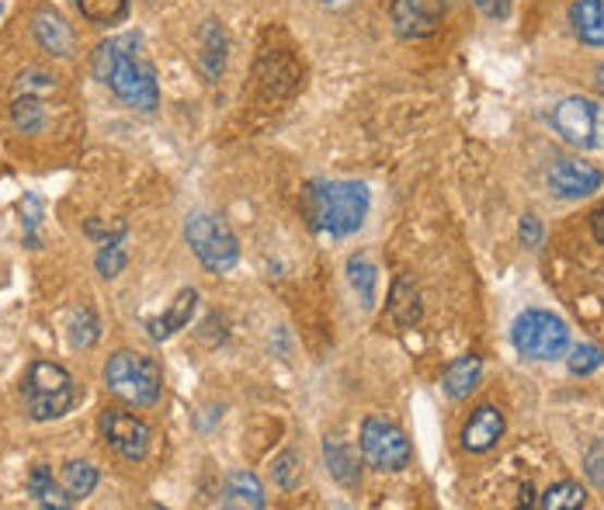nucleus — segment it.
I'll return each mask as SVG.
<instances>
[{
    "label": "nucleus",
    "instance_id": "obj_37",
    "mask_svg": "<svg viewBox=\"0 0 604 510\" xmlns=\"http://www.w3.org/2000/svg\"><path fill=\"white\" fill-rule=\"evenodd\" d=\"M327 4H330V0H327Z\"/></svg>",
    "mask_w": 604,
    "mask_h": 510
},
{
    "label": "nucleus",
    "instance_id": "obj_22",
    "mask_svg": "<svg viewBox=\"0 0 604 510\" xmlns=\"http://www.w3.org/2000/svg\"><path fill=\"white\" fill-rule=\"evenodd\" d=\"M348 275H351V286H354L358 299H362V306L375 309V286H379V271H375V264L362 254H354L348 260Z\"/></svg>",
    "mask_w": 604,
    "mask_h": 510
},
{
    "label": "nucleus",
    "instance_id": "obj_13",
    "mask_svg": "<svg viewBox=\"0 0 604 510\" xmlns=\"http://www.w3.org/2000/svg\"><path fill=\"white\" fill-rule=\"evenodd\" d=\"M500 438H504V413L497 406H480L462 427V448L473 451V456H483Z\"/></svg>",
    "mask_w": 604,
    "mask_h": 510
},
{
    "label": "nucleus",
    "instance_id": "obj_32",
    "mask_svg": "<svg viewBox=\"0 0 604 510\" xmlns=\"http://www.w3.org/2000/svg\"><path fill=\"white\" fill-rule=\"evenodd\" d=\"M583 469H588V476L597 489H604V441H597L591 451H588V462H583Z\"/></svg>",
    "mask_w": 604,
    "mask_h": 510
},
{
    "label": "nucleus",
    "instance_id": "obj_28",
    "mask_svg": "<svg viewBox=\"0 0 604 510\" xmlns=\"http://www.w3.org/2000/svg\"><path fill=\"white\" fill-rule=\"evenodd\" d=\"M271 476L281 489H295L299 479H302V469H299V456L295 451H281V456L275 459L271 465Z\"/></svg>",
    "mask_w": 604,
    "mask_h": 510
},
{
    "label": "nucleus",
    "instance_id": "obj_27",
    "mask_svg": "<svg viewBox=\"0 0 604 510\" xmlns=\"http://www.w3.org/2000/svg\"><path fill=\"white\" fill-rule=\"evenodd\" d=\"M98 337H101V327H98V316H94L90 309H81L77 319H73V348H94L98 344Z\"/></svg>",
    "mask_w": 604,
    "mask_h": 510
},
{
    "label": "nucleus",
    "instance_id": "obj_12",
    "mask_svg": "<svg viewBox=\"0 0 604 510\" xmlns=\"http://www.w3.org/2000/svg\"><path fill=\"white\" fill-rule=\"evenodd\" d=\"M32 35H35V42H39L49 56H60V60H70L73 49H77V35H73L70 22H67L60 11H52V8L35 14Z\"/></svg>",
    "mask_w": 604,
    "mask_h": 510
},
{
    "label": "nucleus",
    "instance_id": "obj_20",
    "mask_svg": "<svg viewBox=\"0 0 604 510\" xmlns=\"http://www.w3.org/2000/svg\"><path fill=\"white\" fill-rule=\"evenodd\" d=\"M222 503L226 507H254V510H261L264 507V489H261L254 472H247V469L233 472V476L226 479V500Z\"/></svg>",
    "mask_w": 604,
    "mask_h": 510
},
{
    "label": "nucleus",
    "instance_id": "obj_31",
    "mask_svg": "<svg viewBox=\"0 0 604 510\" xmlns=\"http://www.w3.org/2000/svg\"><path fill=\"white\" fill-rule=\"evenodd\" d=\"M84 233L94 236V240H116V236H125V222H101V219H87Z\"/></svg>",
    "mask_w": 604,
    "mask_h": 510
},
{
    "label": "nucleus",
    "instance_id": "obj_29",
    "mask_svg": "<svg viewBox=\"0 0 604 510\" xmlns=\"http://www.w3.org/2000/svg\"><path fill=\"white\" fill-rule=\"evenodd\" d=\"M604 365V351L594 348V344H577L570 351V372L573 375H591Z\"/></svg>",
    "mask_w": 604,
    "mask_h": 510
},
{
    "label": "nucleus",
    "instance_id": "obj_21",
    "mask_svg": "<svg viewBox=\"0 0 604 510\" xmlns=\"http://www.w3.org/2000/svg\"><path fill=\"white\" fill-rule=\"evenodd\" d=\"M60 483L67 489V497L73 503H81L94 494V486H98V469H94L90 462H67L60 472Z\"/></svg>",
    "mask_w": 604,
    "mask_h": 510
},
{
    "label": "nucleus",
    "instance_id": "obj_26",
    "mask_svg": "<svg viewBox=\"0 0 604 510\" xmlns=\"http://www.w3.org/2000/svg\"><path fill=\"white\" fill-rule=\"evenodd\" d=\"M125 264H129V254H125L122 236L105 240L101 251H98V257H94V268H98L101 278H119V275L125 271Z\"/></svg>",
    "mask_w": 604,
    "mask_h": 510
},
{
    "label": "nucleus",
    "instance_id": "obj_11",
    "mask_svg": "<svg viewBox=\"0 0 604 510\" xmlns=\"http://www.w3.org/2000/svg\"><path fill=\"white\" fill-rule=\"evenodd\" d=\"M604 174L594 163L583 160H556L549 167V187L559 198H588L601 187Z\"/></svg>",
    "mask_w": 604,
    "mask_h": 510
},
{
    "label": "nucleus",
    "instance_id": "obj_14",
    "mask_svg": "<svg viewBox=\"0 0 604 510\" xmlns=\"http://www.w3.org/2000/svg\"><path fill=\"white\" fill-rule=\"evenodd\" d=\"M195 302H198V292L195 289H181L178 299L171 302V309H167L164 316H157V319H146L149 337H154V340H167V337H174L178 330H184L188 324H192Z\"/></svg>",
    "mask_w": 604,
    "mask_h": 510
},
{
    "label": "nucleus",
    "instance_id": "obj_6",
    "mask_svg": "<svg viewBox=\"0 0 604 510\" xmlns=\"http://www.w3.org/2000/svg\"><path fill=\"white\" fill-rule=\"evenodd\" d=\"M511 340L518 354L535 357V362H553V357L566 354V348H570V327L545 309H524L515 319Z\"/></svg>",
    "mask_w": 604,
    "mask_h": 510
},
{
    "label": "nucleus",
    "instance_id": "obj_3",
    "mask_svg": "<svg viewBox=\"0 0 604 510\" xmlns=\"http://www.w3.org/2000/svg\"><path fill=\"white\" fill-rule=\"evenodd\" d=\"M105 386L129 406H154L164 392V372L157 357L116 351L105 365Z\"/></svg>",
    "mask_w": 604,
    "mask_h": 510
},
{
    "label": "nucleus",
    "instance_id": "obj_33",
    "mask_svg": "<svg viewBox=\"0 0 604 510\" xmlns=\"http://www.w3.org/2000/svg\"><path fill=\"white\" fill-rule=\"evenodd\" d=\"M521 240H524V247L539 251V243H542V222L535 216H524L521 219Z\"/></svg>",
    "mask_w": 604,
    "mask_h": 510
},
{
    "label": "nucleus",
    "instance_id": "obj_30",
    "mask_svg": "<svg viewBox=\"0 0 604 510\" xmlns=\"http://www.w3.org/2000/svg\"><path fill=\"white\" fill-rule=\"evenodd\" d=\"M22 222H25V233H28V243L32 247H39V236H35V230H39V222H43V202L35 198V195H28L25 202H22Z\"/></svg>",
    "mask_w": 604,
    "mask_h": 510
},
{
    "label": "nucleus",
    "instance_id": "obj_2",
    "mask_svg": "<svg viewBox=\"0 0 604 510\" xmlns=\"http://www.w3.org/2000/svg\"><path fill=\"white\" fill-rule=\"evenodd\" d=\"M369 187L362 181H313L302 195L310 226L324 236H351L369 216Z\"/></svg>",
    "mask_w": 604,
    "mask_h": 510
},
{
    "label": "nucleus",
    "instance_id": "obj_17",
    "mask_svg": "<svg viewBox=\"0 0 604 510\" xmlns=\"http://www.w3.org/2000/svg\"><path fill=\"white\" fill-rule=\"evenodd\" d=\"M49 98H39V94H17L14 90V101H11V125L22 132V136H35V132L46 129V111Z\"/></svg>",
    "mask_w": 604,
    "mask_h": 510
},
{
    "label": "nucleus",
    "instance_id": "obj_10",
    "mask_svg": "<svg viewBox=\"0 0 604 510\" xmlns=\"http://www.w3.org/2000/svg\"><path fill=\"white\" fill-rule=\"evenodd\" d=\"M553 129L577 149H591L597 139V108L588 98H563L553 108Z\"/></svg>",
    "mask_w": 604,
    "mask_h": 510
},
{
    "label": "nucleus",
    "instance_id": "obj_9",
    "mask_svg": "<svg viewBox=\"0 0 604 510\" xmlns=\"http://www.w3.org/2000/svg\"><path fill=\"white\" fill-rule=\"evenodd\" d=\"M442 4L438 0H392L389 4V25L407 42L431 39L442 28Z\"/></svg>",
    "mask_w": 604,
    "mask_h": 510
},
{
    "label": "nucleus",
    "instance_id": "obj_8",
    "mask_svg": "<svg viewBox=\"0 0 604 510\" xmlns=\"http://www.w3.org/2000/svg\"><path fill=\"white\" fill-rule=\"evenodd\" d=\"M98 427H101L105 445L116 451V456H122L125 462H143L146 459L149 441H154V430H149V424L140 421L136 413L108 406V410H101Z\"/></svg>",
    "mask_w": 604,
    "mask_h": 510
},
{
    "label": "nucleus",
    "instance_id": "obj_19",
    "mask_svg": "<svg viewBox=\"0 0 604 510\" xmlns=\"http://www.w3.org/2000/svg\"><path fill=\"white\" fill-rule=\"evenodd\" d=\"M28 494H32V500L39 503V507H52V510L73 507V500L67 497V489H63V483L52 476L49 465H35V469H32V476H28Z\"/></svg>",
    "mask_w": 604,
    "mask_h": 510
},
{
    "label": "nucleus",
    "instance_id": "obj_15",
    "mask_svg": "<svg viewBox=\"0 0 604 510\" xmlns=\"http://www.w3.org/2000/svg\"><path fill=\"white\" fill-rule=\"evenodd\" d=\"M570 25L583 46L604 49V0H573Z\"/></svg>",
    "mask_w": 604,
    "mask_h": 510
},
{
    "label": "nucleus",
    "instance_id": "obj_24",
    "mask_svg": "<svg viewBox=\"0 0 604 510\" xmlns=\"http://www.w3.org/2000/svg\"><path fill=\"white\" fill-rule=\"evenodd\" d=\"M583 503H588V494H583V486L573 479H563V483L549 486L539 500V507H545V510H577Z\"/></svg>",
    "mask_w": 604,
    "mask_h": 510
},
{
    "label": "nucleus",
    "instance_id": "obj_4",
    "mask_svg": "<svg viewBox=\"0 0 604 510\" xmlns=\"http://www.w3.org/2000/svg\"><path fill=\"white\" fill-rule=\"evenodd\" d=\"M22 392L28 403V417L39 424L60 421L63 413H70L73 403H77V382H73V375L56 362H32L25 382H22Z\"/></svg>",
    "mask_w": 604,
    "mask_h": 510
},
{
    "label": "nucleus",
    "instance_id": "obj_25",
    "mask_svg": "<svg viewBox=\"0 0 604 510\" xmlns=\"http://www.w3.org/2000/svg\"><path fill=\"white\" fill-rule=\"evenodd\" d=\"M77 11L90 25H119L129 14V0H77Z\"/></svg>",
    "mask_w": 604,
    "mask_h": 510
},
{
    "label": "nucleus",
    "instance_id": "obj_34",
    "mask_svg": "<svg viewBox=\"0 0 604 510\" xmlns=\"http://www.w3.org/2000/svg\"><path fill=\"white\" fill-rule=\"evenodd\" d=\"M486 17H507V0H473Z\"/></svg>",
    "mask_w": 604,
    "mask_h": 510
},
{
    "label": "nucleus",
    "instance_id": "obj_7",
    "mask_svg": "<svg viewBox=\"0 0 604 510\" xmlns=\"http://www.w3.org/2000/svg\"><path fill=\"white\" fill-rule=\"evenodd\" d=\"M358 445H362V459L379 472H400L410 465L407 434L383 417H369L362 424V438H358Z\"/></svg>",
    "mask_w": 604,
    "mask_h": 510
},
{
    "label": "nucleus",
    "instance_id": "obj_35",
    "mask_svg": "<svg viewBox=\"0 0 604 510\" xmlns=\"http://www.w3.org/2000/svg\"><path fill=\"white\" fill-rule=\"evenodd\" d=\"M591 230H594V240L604 247V209H597V212L591 216Z\"/></svg>",
    "mask_w": 604,
    "mask_h": 510
},
{
    "label": "nucleus",
    "instance_id": "obj_36",
    "mask_svg": "<svg viewBox=\"0 0 604 510\" xmlns=\"http://www.w3.org/2000/svg\"><path fill=\"white\" fill-rule=\"evenodd\" d=\"M594 87H597V90L604 94V63H601V66L594 70Z\"/></svg>",
    "mask_w": 604,
    "mask_h": 510
},
{
    "label": "nucleus",
    "instance_id": "obj_23",
    "mask_svg": "<svg viewBox=\"0 0 604 510\" xmlns=\"http://www.w3.org/2000/svg\"><path fill=\"white\" fill-rule=\"evenodd\" d=\"M222 63H226V32L209 22L202 32V70H205V77H219L222 73Z\"/></svg>",
    "mask_w": 604,
    "mask_h": 510
},
{
    "label": "nucleus",
    "instance_id": "obj_16",
    "mask_svg": "<svg viewBox=\"0 0 604 510\" xmlns=\"http://www.w3.org/2000/svg\"><path fill=\"white\" fill-rule=\"evenodd\" d=\"M480 379H483V362L476 354H462L445 368L442 386L448 392V400H466V396L480 386Z\"/></svg>",
    "mask_w": 604,
    "mask_h": 510
},
{
    "label": "nucleus",
    "instance_id": "obj_18",
    "mask_svg": "<svg viewBox=\"0 0 604 510\" xmlns=\"http://www.w3.org/2000/svg\"><path fill=\"white\" fill-rule=\"evenodd\" d=\"M324 459L330 476L341 486H358L362 483V462H358V451L348 441H324Z\"/></svg>",
    "mask_w": 604,
    "mask_h": 510
},
{
    "label": "nucleus",
    "instance_id": "obj_1",
    "mask_svg": "<svg viewBox=\"0 0 604 510\" xmlns=\"http://www.w3.org/2000/svg\"><path fill=\"white\" fill-rule=\"evenodd\" d=\"M140 42L132 35H119L94 49V77L111 87V94L136 111H157L160 90H157V73L146 60L136 56Z\"/></svg>",
    "mask_w": 604,
    "mask_h": 510
},
{
    "label": "nucleus",
    "instance_id": "obj_5",
    "mask_svg": "<svg viewBox=\"0 0 604 510\" xmlns=\"http://www.w3.org/2000/svg\"><path fill=\"white\" fill-rule=\"evenodd\" d=\"M184 240H188V247H192V254L202 260V268L213 271V275L230 271L237 264V257H240V243H237L233 230L213 212H192L188 216Z\"/></svg>",
    "mask_w": 604,
    "mask_h": 510
}]
</instances>
